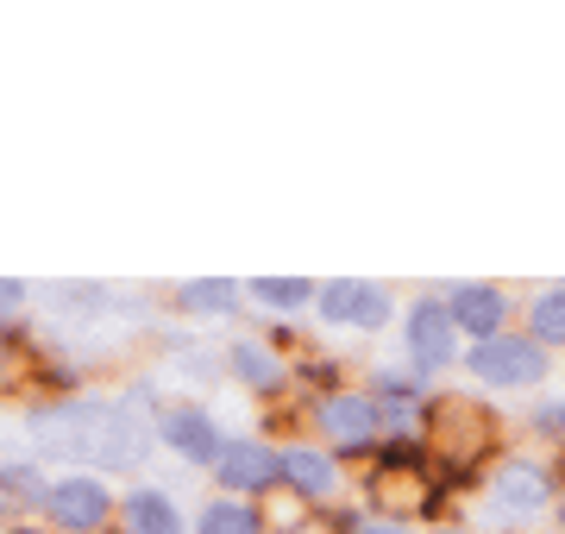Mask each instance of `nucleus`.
I'll return each instance as SVG.
<instances>
[{
  "mask_svg": "<svg viewBox=\"0 0 565 534\" xmlns=\"http://www.w3.org/2000/svg\"><path fill=\"white\" fill-rule=\"evenodd\" d=\"M32 440L57 459H95V466H139L145 459V428L114 403H57L32 409Z\"/></svg>",
  "mask_w": 565,
  "mask_h": 534,
  "instance_id": "1",
  "label": "nucleus"
},
{
  "mask_svg": "<svg viewBox=\"0 0 565 534\" xmlns=\"http://www.w3.org/2000/svg\"><path fill=\"white\" fill-rule=\"evenodd\" d=\"M44 510H51V522H57V528L95 534L107 522V510H114V496H107L102 478H63V484H51V491H44Z\"/></svg>",
  "mask_w": 565,
  "mask_h": 534,
  "instance_id": "2",
  "label": "nucleus"
},
{
  "mask_svg": "<svg viewBox=\"0 0 565 534\" xmlns=\"http://www.w3.org/2000/svg\"><path fill=\"white\" fill-rule=\"evenodd\" d=\"M471 371L484 377V384H534L546 371V359H541V346L534 340H478L471 346Z\"/></svg>",
  "mask_w": 565,
  "mask_h": 534,
  "instance_id": "3",
  "label": "nucleus"
},
{
  "mask_svg": "<svg viewBox=\"0 0 565 534\" xmlns=\"http://www.w3.org/2000/svg\"><path fill=\"white\" fill-rule=\"evenodd\" d=\"M321 314H327V321H345V328H384V321H390V296L377 284L340 277V284L321 289Z\"/></svg>",
  "mask_w": 565,
  "mask_h": 534,
  "instance_id": "4",
  "label": "nucleus"
},
{
  "mask_svg": "<svg viewBox=\"0 0 565 534\" xmlns=\"http://www.w3.org/2000/svg\"><path fill=\"white\" fill-rule=\"evenodd\" d=\"M371 496H377V510H390V515H427L434 510V478H427L422 466L396 459V466H384V472L371 478Z\"/></svg>",
  "mask_w": 565,
  "mask_h": 534,
  "instance_id": "5",
  "label": "nucleus"
},
{
  "mask_svg": "<svg viewBox=\"0 0 565 534\" xmlns=\"http://www.w3.org/2000/svg\"><path fill=\"white\" fill-rule=\"evenodd\" d=\"M163 440H170L182 459H195V466L221 459V434H214L207 409H195V403H177V409H163Z\"/></svg>",
  "mask_w": 565,
  "mask_h": 534,
  "instance_id": "6",
  "label": "nucleus"
},
{
  "mask_svg": "<svg viewBox=\"0 0 565 534\" xmlns=\"http://www.w3.org/2000/svg\"><path fill=\"white\" fill-rule=\"evenodd\" d=\"M503 289L490 284H459L452 289V302H446V314H452V328L478 333V340H497V328H503Z\"/></svg>",
  "mask_w": 565,
  "mask_h": 534,
  "instance_id": "7",
  "label": "nucleus"
},
{
  "mask_svg": "<svg viewBox=\"0 0 565 534\" xmlns=\"http://www.w3.org/2000/svg\"><path fill=\"white\" fill-rule=\"evenodd\" d=\"M221 484L226 491H239V496H252V491H264L270 478H277V452H264L258 440H239V447H221Z\"/></svg>",
  "mask_w": 565,
  "mask_h": 534,
  "instance_id": "8",
  "label": "nucleus"
},
{
  "mask_svg": "<svg viewBox=\"0 0 565 534\" xmlns=\"http://www.w3.org/2000/svg\"><path fill=\"white\" fill-rule=\"evenodd\" d=\"M408 346H415V359L427 371L446 365L452 359V314L440 302H415V314H408Z\"/></svg>",
  "mask_w": 565,
  "mask_h": 534,
  "instance_id": "9",
  "label": "nucleus"
},
{
  "mask_svg": "<svg viewBox=\"0 0 565 534\" xmlns=\"http://www.w3.org/2000/svg\"><path fill=\"white\" fill-rule=\"evenodd\" d=\"M434 434H440V447L446 452H478L490 440V415L484 409H471V403H440L434 409Z\"/></svg>",
  "mask_w": 565,
  "mask_h": 534,
  "instance_id": "10",
  "label": "nucleus"
},
{
  "mask_svg": "<svg viewBox=\"0 0 565 534\" xmlns=\"http://www.w3.org/2000/svg\"><path fill=\"white\" fill-rule=\"evenodd\" d=\"M490 484H497V496H503V510H515V515L546 510V472L541 466H527V459H509Z\"/></svg>",
  "mask_w": 565,
  "mask_h": 534,
  "instance_id": "11",
  "label": "nucleus"
},
{
  "mask_svg": "<svg viewBox=\"0 0 565 534\" xmlns=\"http://www.w3.org/2000/svg\"><path fill=\"white\" fill-rule=\"evenodd\" d=\"M277 478H289L296 491H308V496H327L333 491V459H321L315 447H289V452H277Z\"/></svg>",
  "mask_w": 565,
  "mask_h": 534,
  "instance_id": "12",
  "label": "nucleus"
},
{
  "mask_svg": "<svg viewBox=\"0 0 565 534\" xmlns=\"http://www.w3.org/2000/svg\"><path fill=\"white\" fill-rule=\"evenodd\" d=\"M126 528L132 534H177V503L163 491H132L126 496Z\"/></svg>",
  "mask_w": 565,
  "mask_h": 534,
  "instance_id": "13",
  "label": "nucleus"
},
{
  "mask_svg": "<svg viewBox=\"0 0 565 534\" xmlns=\"http://www.w3.org/2000/svg\"><path fill=\"white\" fill-rule=\"evenodd\" d=\"M371 428H377V403L371 396H333L327 403V434L333 440H364Z\"/></svg>",
  "mask_w": 565,
  "mask_h": 534,
  "instance_id": "14",
  "label": "nucleus"
},
{
  "mask_svg": "<svg viewBox=\"0 0 565 534\" xmlns=\"http://www.w3.org/2000/svg\"><path fill=\"white\" fill-rule=\"evenodd\" d=\"M202 534H258V510H245L239 496H221L202 510Z\"/></svg>",
  "mask_w": 565,
  "mask_h": 534,
  "instance_id": "15",
  "label": "nucleus"
},
{
  "mask_svg": "<svg viewBox=\"0 0 565 534\" xmlns=\"http://www.w3.org/2000/svg\"><path fill=\"white\" fill-rule=\"evenodd\" d=\"M239 302V289L221 284V277H207V284H182V309L189 314H226Z\"/></svg>",
  "mask_w": 565,
  "mask_h": 534,
  "instance_id": "16",
  "label": "nucleus"
},
{
  "mask_svg": "<svg viewBox=\"0 0 565 534\" xmlns=\"http://www.w3.org/2000/svg\"><path fill=\"white\" fill-rule=\"evenodd\" d=\"M233 371H239L245 384H258V391H270V384L282 377V365L264 346H233Z\"/></svg>",
  "mask_w": 565,
  "mask_h": 534,
  "instance_id": "17",
  "label": "nucleus"
},
{
  "mask_svg": "<svg viewBox=\"0 0 565 534\" xmlns=\"http://www.w3.org/2000/svg\"><path fill=\"white\" fill-rule=\"evenodd\" d=\"M252 296H258V302H270V309H302L315 289H308L302 277H258V284H252Z\"/></svg>",
  "mask_w": 565,
  "mask_h": 534,
  "instance_id": "18",
  "label": "nucleus"
},
{
  "mask_svg": "<svg viewBox=\"0 0 565 534\" xmlns=\"http://www.w3.org/2000/svg\"><path fill=\"white\" fill-rule=\"evenodd\" d=\"M534 340H565V289H546L534 302Z\"/></svg>",
  "mask_w": 565,
  "mask_h": 534,
  "instance_id": "19",
  "label": "nucleus"
},
{
  "mask_svg": "<svg viewBox=\"0 0 565 534\" xmlns=\"http://www.w3.org/2000/svg\"><path fill=\"white\" fill-rule=\"evenodd\" d=\"M0 491H20V496H44V478L32 466H7L0 472Z\"/></svg>",
  "mask_w": 565,
  "mask_h": 534,
  "instance_id": "20",
  "label": "nucleus"
},
{
  "mask_svg": "<svg viewBox=\"0 0 565 534\" xmlns=\"http://www.w3.org/2000/svg\"><path fill=\"white\" fill-rule=\"evenodd\" d=\"M25 302V284H7V277H0V314H13Z\"/></svg>",
  "mask_w": 565,
  "mask_h": 534,
  "instance_id": "21",
  "label": "nucleus"
},
{
  "mask_svg": "<svg viewBox=\"0 0 565 534\" xmlns=\"http://www.w3.org/2000/svg\"><path fill=\"white\" fill-rule=\"evenodd\" d=\"M534 421H546L553 434H565V403H546V415H534Z\"/></svg>",
  "mask_w": 565,
  "mask_h": 534,
  "instance_id": "22",
  "label": "nucleus"
},
{
  "mask_svg": "<svg viewBox=\"0 0 565 534\" xmlns=\"http://www.w3.org/2000/svg\"><path fill=\"white\" fill-rule=\"evenodd\" d=\"M352 534H403L396 522H371V528H352Z\"/></svg>",
  "mask_w": 565,
  "mask_h": 534,
  "instance_id": "23",
  "label": "nucleus"
},
{
  "mask_svg": "<svg viewBox=\"0 0 565 534\" xmlns=\"http://www.w3.org/2000/svg\"><path fill=\"white\" fill-rule=\"evenodd\" d=\"M559 515H565V510H559Z\"/></svg>",
  "mask_w": 565,
  "mask_h": 534,
  "instance_id": "24",
  "label": "nucleus"
}]
</instances>
